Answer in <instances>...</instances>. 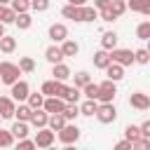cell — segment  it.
Wrapping results in <instances>:
<instances>
[{
    "instance_id": "cell-22",
    "label": "cell",
    "mask_w": 150,
    "mask_h": 150,
    "mask_svg": "<svg viewBox=\"0 0 150 150\" xmlns=\"http://www.w3.org/2000/svg\"><path fill=\"white\" fill-rule=\"evenodd\" d=\"M30 115H33V108H30L26 101H23V103H19V105L14 108V117H16V120H21V122H28V120H30Z\"/></svg>"
},
{
    "instance_id": "cell-47",
    "label": "cell",
    "mask_w": 150,
    "mask_h": 150,
    "mask_svg": "<svg viewBox=\"0 0 150 150\" xmlns=\"http://www.w3.org/2000/svg\"><path fill=\"white\" fill-rule=\"evenodd\" d=\"M141 136H148V138H150V120H145V122L141 124Z\"/></svg>"
},
{
    "instance_id": "cell-28",
    "label": "cell",
    "mask_w": 150,
    "mask_h": 150,
    "mask_svg": "<svg viewBox=\"0 0 150 150\" xmlns=\"http://www.w3.org/2000/svg\"><path fill=\"white\" fill-rule=\"evenodd\" d=\"M14 16H16V12L9 7V5H0V23H14Z\"/></svg>"
},
{
    "instance_id": "cell-29",
    "label": "cell",
    "mask_w": 150,
    "mask_h": 150,
    "mask_svg": "<svg viewBox=\"0 0 150 150\" xmlns=\"http://www.w3.org/2000/svg\"><path fill=\"white\" fill-rule=\"evenodd\" d=\"M26 103L35 110V108H42V103H45V94L42 91H30L28 94V98H26Z\"/></svg>"
},
{
    "instance_id": "cell-24",
    "label": "cell",
    "mask_w": 150,
    "mask_h": 150,
    "mask_svg": "<svg viewBox=\"0 0 150 150\" xmlns=\"http://www.w3.org/2000/svg\"><path fill=\"white\" fill-rule=\"evenodd\" d=\"M14 23L19 26V30H28V28L33 26V16H30L28 12H19V14L14 16Z\"/></svg>"
},
{
    "instance_id": "cell-45",
    "label": "cell",
    "mask_w": 150,
    "mask_h": 150,
    "mask_svg": "<svg viewBox=\"0 0 150 150\" xmlns=\"http://www.w3.org/2000/svg\"><path fill=\"white\" fill-rule=\"evenodd\" d=\"M16 145L23 148V150H28V148H35V141H30V138H16Z\"/></svg>"
},
{
    "instance_id": "cell-11",
    "label": "cell",
    "mask_w": 150,
    "mask_h": 150,
    "mask_svg": "<svg viewBox=\"0 0 150 150\" xmlns=\"http://www.w3.org/2000/svg\"><path fill=\"white\" fill-rule=\"evenodd\" d=\"M68 38V28H66V23H52L49 26V40L52 42H63Z\"/></svg>"
},
{
    "instance_id": "cell-10",
    "label": "cell",
    "mask_w": 150,
    "mask_h": 150,
    "mask_svg": "<svg viewBox=\"0 0 150 150\" xmlns=\"http://www.w3.org/2000/svg\"><path fill=\"white\" fill-rule=\"evenodd\" d=\"M129 105L136 108V110H148V108H150V96L143 94V91H134V94L129 96Z\"/></svg>"
},
{
    "instance_id": "cell-27",
    "label": "cell",
    "mask_w": 150,
    "mask_h": 150,
    "mask_svg": "<svg viewBox=\"0 0 150 150\" xmlns=\"http://www.w3.org/2000/svg\"><path fill=\"white\" fill-rule=\"evenodd\" d=\"M14 49H16V40L12 35H2L0 38V52L2 54H12Z\"/></svg>"
},
{
    "instance_id": "cell-44",
    "label": "cell",
    "mask_w": 150,
    "mask_h": 150,
    "mask_svg": "<svg viewBox=\"0 0 150 150\" xmlns=\"http://www.w3.org/2000/svg\"><path fill=\"white\" fill-rule=\"evenodd\" d=\"M49 0H30V9L33 12H47L49 9Z\"/></svg>"
},
{
    "instance_id": "cell-49",
    "label": "cell",
    "mask_w": 150,
    "mask_h": 150,
    "mask_svg": "<svg viewBox=\"0 0 150 150\" xmlns=\"http://www.w3.org/2000/svg\"><path fill=\"white\" fill-rule=\"evenodd\" d=\"M68 2H70V5H87L89 0H68Z\"/></svg>"
},
{
    "instance_id": "cell-52",
    "label": "cell",
    "mask_w": 150,
    "mask_h": 150,
    "mask_svg": "<svg viewBox=\"0 0 150 150\" xmlns=\"http://www.w3.org/2000/svg\"><path fill=\"white\" fill-rule=\"evenodd\" d=\"M145 42H148V45H145V49H148V52H150V40H145Z\"/></svg>"
},
{
    "instance_id": "cell-46",
    "label": "cell",
    "mask_w": 150,
    "mask_h": 150,
    "mask_svg": "<svg viewBox=\"0 0 150 150\" xmlns=\"http://www.w3.org/2000/svg\"><path fill=\"white\" fill-rule=\"evenodd\" d=\"M115 148H117V150H134L129 138H124V141H117V143H115Z\"/></svg>"
},
{
    "instance_id": "cell-40",
    "label": "cell",
    "mask_w": 150,
    "mask_h": 150,
    "mask_svg": "<svg viewBox=\"0 0 150 150\" xmlns=\"http://www.w3.org/2000/svg\"><path fill=\"white\" fill-rule=\"evenodd\" d=\"M110 9H112V12H115V16L120 19V16L127 12V0H112V2H110Z\"/></svg>"
},
{
    "instance_id": "cell-1",
    "label": "cell",
    "mask_w": 150,
    "mask_h": 150,
    "mask_svg": "<svg viewBox=\"0 0 150 150\" xmlns=\"http://www.w3.org/2000/svg\"><path fill=\"white\" fill-rule=\"evenodd\" d=\"M19 75H21V68H19V63H12V61H0V82L2 84H14L16 80H19Z\"/></svg>"
},
{
    "instance_id": "cell-20",
    "label": "cell",
    "mask_w": 150,
    "mask_h": 150,
    "mask_svg": "<svg viewBox=\"0 0 150 150\" xmlns=\"http://www.w3.org/2000/svg\"><path fill=\"white\" fill-rule=\"evenodd\" d=\"M61 45V52H63V56H77V52H80V45L75 42V40H70V38H66L63 42H59Z\"/></svg>"
},
{
    "instance_id": "cell-4",
    "label": "cell",
    "mask_w": 150,
    "mask_h": 150,
    "mask_svg": "<svg viewBox=\"0 0 150 150\" xmlns=\"http://www.w3.org/2000/svg\"><path fill=\"white\" fill-rule=\"evenodd\" d=\"M96 120H98L101 124H112V122L117 120V110H115L112 101H110V103H98V110H96Z\"/></svg>"
},
{
    "instance_id": "cell-26",
    "label": "cell",
    "mask_w": 150,
    "mask_h": 150,
    "mask_svg": "<svg viewBox=\"0 0 150 150\" xmlns=\"http://www.w3.org/2000/svg\"><path fill=\"white\" fill-rule=\"evenodd\" d=\"M12 134H14V138H26L28 134H30V129H28V122H21V120H16L14 124H12V129H9Z\"/></svg>"
},
{
    "instance_id": "cell-30",
    "label": "cell",
    "mask_w": 150,
    "mask_h": 150,
    "mask_svg": "<svg viewBox=\"0 0 150 150\" xmlns=\"http://www.w3.org/2000/svg\"><path fill=\"white\" fill-rule=\"evenodd\" d=\"M70 77H73V82H75V87H80V89H82L84 84H89V82H91V75H89L87 70H80V73H75V75H70Z\"/></svg>"
},
{
    "instance_id": "cell-19",
    "label": "cell",
    "mask_w": 150,
    "mask_h": 150,
    "mask_svg": "<svg viewBox=\"0 0 150 150\" xmlns=\"http://www.w3.org/2000/svg\"><path fill=\"white\" fill-rule=\"evenodd\" d=\"M101 47L108 49V52L115 49V47H117V33H115V30H105V33L101 35Z\"/></svg>"
},
{
    "instance_id": "cell-51",
    "label": "cell",
    "mask_w": 150,
    "mask_h": 150,
    "mask_svg": "<svg viewBox=\"0 0 150 150\" xmlns=\"http://www.w3.org/2000/svg\"><path fill=\"white\" fill-rule=\"evenodd\" d=\"M9 2H12V0H0V5H9Z\"/></svg>"
},
{
    "instance_id": "cell-32",
    "label": "cell",
    "mask_w": 150,
    "mask_h": 150,
    "mask_svg": "<svg viewBox=\"0 0 150 150\" xmlns=\"http://www.w3.org/2000/svg\"><path fill=\"white\" fill-rule=\"evenodd\" d=\"M136 38L138 40H150V19L148 21H141L136 26Z\"/></svg>"
},
{
    "instance_id": "cell-36",
    "label": "cell",
    "mask_w": 150,
    "mask_h": 150,
    "mask_svg": "<svg viewBox=\"0 0 150 150\" xmlns=\"http://www.w3.org/2000/svg\"><path fill=\"white\" fill-rule=\"evenodd\" d=\"M19 68H21V73H33L35 70V61L30 56H21L19 59Z\"/></svg>"
},
{
    "instance_id": "cell-3",
    "label": "cell",
    "mask_w": 150,
    "mask_h": 150,
    "mask_svg": "<svg viewBox=\"0 0 150 150\" xmlns=\"http://www.w3.org/2000/svg\"><path fill=\"white\" fill-rule=\"evenodd\" d=\"M56 136H59V141L63 143V145H73V143H77V138H80V129H77V124H63V129H59L56 131Z\"/></svg>"
},
{
    "instance_id": "cell-25",
    "label": "cell",
    "mask_w": 150,
    "mask_h": 150,
    "mask_svg": "<svg viewBox=\"0 0 150 150\" xmlns=\"http://www.w3.org/2000/svg\"><path fill=\"white\" fill-rule=\"evenodd\" d=\"M68 120L63 117V112H52L49 115V122H47V127L52 129V131H59V129H63V124H66Z\"/></svg>"
},
{
    "instance_id": "cell-18",
    "label": "cell",
    "mask_w": 150,
    "mask_h": 150,
    "mask_svg": "<svg viewBox=\"0 0 150 150\" xmlns=\"http://www.w3.org/2000/svg\"><path fill=\"white\" fill-rule=\"evenodd\" d=\"M105 75H108V80H112V82H120V80L124 77V66H120V63L110 61V66L105 68Z\"/></svg>"
},
{
    "instance_id": "cell-48",
    "label": "cell",
    "mask_w": 150,
    "mask_h": 150,
    "mask_svg": "<svg viewBox=\"0 0 150 150\" xmlns=\"http://www.w3.org/2000/svg\"><path fill=\"white\" fill-rule=\"evenodd\" d=\"M110 2H112V0H94V7H96V9H103V7H108Z\"/></svg>"
},
{
    "instance_id": "cell-31",
    "label": "cell",
    "mask_w": 150,
    "mask_h": 150,
    "mask_svg": "<svg viewBox=\"0 0 150 150\" xmlns=\"http://www.w3.org/2000/svg\"><path fill=\"white\" fill-rule=\"evenodd\" d=\"M80 96H82V89L73 84V87H68V91H66L63 101H66V103H77V101H80Z\"/></svg>"
},
{
    "instance_id": "cell-33",
    "label": "cell",
    "mask_w": 150,
    "mask_h": 150,
    "mask_svg": "<svg viewBox=\"0 0 150 150\" xmlns=\"http://www.w3.org/2000/svg\"><path fill=\"white\" fill-rule=\"evenodd\" d=\"M40 91H42L45 96H56V80H54V77H52V80H45L42 87H40Z\"/></svg>"
},
{
    "instance_id": "cell-21",
    "label": "cell",
    "mask_w": 150,
    "mask_h": 150,
    "mask_svg": "<svg viewBox=\"0 0 150 150\" xmlns=\"http://www.w3.org/2000/svg\"><path fill=\"white\" fill-rule=\"evenodd\" d=\"M96 110H98V101H96V98H87V101L80 105V115H84V117H94Z\"/></svg>"
},
{
    "instance_id": "cell-8",
    "label": "cell",
    "mask_w": 150,
    "mask_h": 150,
    "mask_svg": "<svg viewBox=\"0 0 150 150\" xmlns=\"http://www.w3.org/2000/svg\"><path fill=\"white\" fill-rule=\"evenodd\" d=\"M42 108L52 115V112H63V108H66V101L61 98V96H45V103H42Z\"/></svg>"
},
{
    "instance_id": "cell-38",
    "label": "cell",
    "mask_w": 150,
    "mask_h": 150,
    "mask_svg": "<svg viewBox=\"0 0 150 150\" xmlns=\"http://www.w3.org/2000/svg\"><path fill=\"white\" fill-rule=\"evenodd\" d=\"M9 7L19 14V12H30V0H12Z\"/></svg>"
},
{
    "instance_id": "cell-34",
    "label": "cell",
    "mask_w": 150,
    "mask_h": 150,
    "mask_svg": "<svg viewBox=\"0 0 150 150\" xmlns=\"http://www.w3.org/2000/svg\"><path fill=\"white\" fill-rule=\"evenodd\" d=\"M134 61H136V63H141V66H145V63H150V52H148L145 47H141V49H136V52H134Z\"/></svg>"
},
{
    "instance_id": "cell-7",
    "label": "cell",
    "mask_w": 150,
    "mask_h": 150,
    "mask_svg": "<svg viewBox=\"0 0 150 150\" xmlns=\"http://www.w3.org/2000/svg\"><path fill=\"white\" fill-rule=\"evenodd\" d=\"M9 94H12V98H14L16 103H23V101L28 98V94H30V87H28L26 80H16V82L12 84V89H9Z\"/></svg>"
},
{
    "instance_id": "cell-15",
    "label": "cell",
    "mask_w": 150,
    "mask_h": 150,
    "mask_svg": "<svg viewBox=\"0 0 150 150\" xmlns=\"http://www.w3.org/2000/svg\"><path fill=\"white\" fill-rule=\"evenodd\" d=\"M127 9L138 12V14H143V16H150V0H129V2H127Z\"/></svg>"
},
{
    "instance_id": "cell-53",
    "label": "cell",
    "mask_w": 150,
    "mask_h": 150,
    "mask_svg": "<svg viewBox=\"0 0 150 150\" xmlns=\"http://www.w3.org/2000/svg\"><path fill=\"white\" fill-rule=\"evenodd\" d=\"M0 120H2V115H0Z\"/></svg>"
},
{
    "instance_id": "cell-2",
    "label": "cell",
    "mask_w": 150,
    "mask_h": 150,
    "mask_svg": "<svg viewBox=\"0 0 150 150\" xmlns=\"http://www.w3.org/2000/svg\"><path fill=\"white\" fill-rule=\"evenodd\" d=\"M115 96H117V87H115V82L112 80H103L101 84H98V103H110V101H115Z\"/></svg>"
},
{
    "instance_id": "cell-13",
    "label": "cell",
    "mask_w": 150,
    "mask_h": 150,
    "mask_svg": "<svg viewBox=\"0 0 150 150\" xmlns=\"http://www.w3.org/2000/svg\"><path fill=\"white\" fill-rule=\"evenodd\" d=\"M45 59L49 61V63H61L66 56H63V52H61V45H49L47 49H45Z\"/></svg>"
},
{
    "instance_id": "cell-41",
    "label": "cell",
    "mask_w": 150,
    "mask_h": 150,
    "mask_svg": "<svg viewBox=\"0 0 150 150\" xmlns=\"http://www.w3.org/2000/svg\"><path fill=\"white\" fill-rule=\"evenodd\" d=\"M131 148L134 150H148L150 148V138L148 136H138L136 141H131Z\"/></svg>"
},
{
    "instance_id": "cell-5",
    "label": "cell",
    "mask_w": 150,
    "mask_h": 150,
    "mask_svg": "<svg viewBox=\"0 0 150 150\" xmlns=\"http://www.w3.org/2000/svg\"><path fill=\"white\" fill-rule=\"evenodd\" d=\"M33 141H35V148H52L56 141V131H52L49 127H42V129H38Z\"/></svg>"
},
{
    "instance_id": "cell-39",
    "label": "cell",
    "mask_w": 150,
    "mask_h": 150,
    "mask_svg": "<svg viewBox=\"0 0 150 150\" xmlns=\"http://www.w3.org/2000/svg\"><path fill=\"white\" fill-rule=\"evenodd\" d=\"M82 94H84L87 98H98V84H96V82L84 84V87H82Z\"/></svg>"
},
{
    "instance_id": "cell-42",
    "label": "cell",
    "mask_w": 150,
    "mask_h": 150,
    "mask_svg": "<svg viewBox=\"0 0 150 150\" xmlns=\"http://www.w3.org/2000/svg\"><path fill=\"white\" fill-rule=\"evenodd\" d=\"M98 19H101V21H108V23H110V21H115L117 16H115V12H112V9H110V5H108V7L98 9Z\"/></svg>"
},
{
    "instance_id": "cell-23",
    "label": "cell",
    "mask_w": 150,
    "mask_h": 150,
    "mask_svg": "<svg viewBox=\"0 0 150 150\" xmlns=\"http://www.w3.org/2000/svg\"><path fill=\"white\" fill-rule=\"evenodd\" d=\"M61 14L66 16V19H70V21H77V23H82L80 21V5H63V9H61Z\"/></svg>"
},
{
    "instance_id": "cell-6",
    "label": "cell",
    "mask_w": 150,
    "mask_h": 150,
    "mask_svg": "<svg viewBox=\"0 0 150 150\" xmlns=\"http://www.w3.org/2000/svg\"><path fill=\"white\" fill-rule=\"evenodd\" d=\"M110 61H115V63H120V66H131V63H136L134 61V52L131 49H122V47H115V49H110Z\"/></svg>"
},
{
    "instance_id": "cell-35",
    "label": "cell",
    "mask_w": 150,
    "mask_h": 150,
    "mask_svg": "<svg viewBox=\"0 0 150 150\" xmlns=\"http://www.w3.org/2000/svg\"><path fill=\"white\" fill-rule=\"evenodd\" d=\"M14 134L12 131H7V129H0V148H9V145H14Z\"/></svg>"
},
{
    "instance_id": "cell-9",
    "label": "cell",
    "mask_w": 150,
    "mask_h": 150,
    "mask_svg": "<svg viewBox=\"0 0 150 150\" xmlns=\"http://www.w3.org/2000/svg\"><path fill=\"white\" fill-rule=\"evenodd\" d=\"M47 122H49V112H47L45 108H35V110H33V115H30V120H28V124H30V127H35V129L47 127Z\"/></svg>"
},
{
    "instance_id": "cell-43",
    "label": "cell",
    "mask_w": 150,
    "mask_h": 150,
    "mask_svg": "<svg viewBox=\"0 0 150 150\" xmlns=\"http://www.w3.org/2000/svg\"><path fill=\"white\" fill-rule=\"evenodd\" d=\"M141 136V127H136V124H129L127 129H124V138H129V141H136Z\"/></svg>"
},
{
    "instance_id": "cell-37",
    "label": "cell",
    "mask_w": 150,
    "mask_h": 150,
    "mask_svg": "<svg viewBox=\"0 0 150 150\" xmlns=\"http://www.w3.org/2000/svg\"><path fill=\"white\" fill-rule=\"evenodd\" d=\"M80 115V105L77 103H66V108H63V117L66 120H75Z\"/></svg>"
},
{
    "instance_id": "cell-50",
    "label": "cell",
    "mask_w": 150,
    "mask_h": 150,
    "mask_svg": "<svg viewBox=\"0 0 150 150\" xmlns=\"http://www.w3.org/2000/svg\"><path fill=\"white\" fill-rule=\"evenodd\" d=\"M5 35V23H0V38Z\"/></svg>"
},
{
    "instance_id": "cell-16",
    "label": "cell",
    "mask_w": 150,
    "mask_h": 150,
    "mask_svg": "<svg viewBox=\"0 0 150 150\" xmlns=\"http://www.w3.org/2000/svg\"><path fill=\"white\" fill-rule=\"evenodd\" d=\"M52 75H54V80H61V82H66L73 73H70V68L61 61V63H52Z\"/></svg>"
},
{
    "instance_id": "cell-12",
    "label": "cell",
    "mask_w": 150,
    "mask_h": 150,
    "mask_svg": "<svg viewBox=\"0 0 150 150\" xmlns=\"http://www.w3.org/2000/svg\"><path fill=\"white\" fill-rule=\"evenodd\" d=\"M14 108H16V101L12 96H0V115H2V120L14 117Z\"/></svg>"
},
{
    "instance_id": "cell-14",
    "label": "cell",
    "mask_w": 150,
    "mask_h": 150,
    "mask_svg": "<svg viewBox=\"0 0 150 150\" xmlns=\"http://www.w3.org/2000/svg\"><path fill=\"white\" fill-rule=\"evenodd\" d=\"M91 61H94V66H96L98 70H105V68L110 66V52L101 47L98 52H94V59H91Z\"/></svg>"
},
{
    "instance_id": "cell-17",
    "label": "cell",
    "mask_w": 150,
    "mask_h": 150,
    "mask_svg": "<svg viewBox=\"0 0 150 150\" xmlns=\"http://www.w3.org/2000/svg\"><path fill=\"white\" fill-rule=\"evenodd\" d=\"M98 19V9L94 5H80V21L87 23V21H94Z\"/></svg>"
}]
</instances>
